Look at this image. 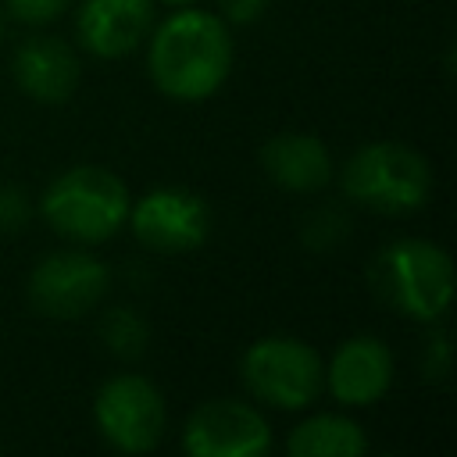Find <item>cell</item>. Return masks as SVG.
I'll return each mask as SVG.
<instances>
[{"label": "cell", "mask_w": 457, "mask_h": 457, "mask_svg": "<svg viewBox=\"0 0 457 457\" xmlns=\"http://www.w3.org/2000/svg\"><path fill=\"white\" fill-rule=\"evenodd\" d=\"M236 43L218 11L175 7L146 36V68L157 93L179 104H200L214 96L232 71Z\"/></svg>", "instance_id": "1"}, {"label": "cell", "mask_w": 457, "mask_h": 457, "mask_svg": "<svg viewBox=\"0 0 457 457\" xmlns=\"http://www.w3.org/2000/svg\"><path fill=\"white\" fill-rule=\"evenodd\" d=\"M129 186L104 164H71L54 175L39 196V218L71 243L93 246L121 232L129 218Z\"/></svg>", "instance_id": "2"}, {"label": "cell", "mask_w": 457, "mask_h": 457, "mask_svg": "<svg viewBox=\"0 0 457 457\" xmlns=\"http://www.w3.org/2000/svg\"><path fill=\"white\" fill-rule=\"evenodd\" d=\"M371 289L403 318L436 325L453 300V261L432 239H393L371 261Z\"/></svg>", "instance_id": "3"}, {"label": "cell", "mask_w": 457, "mask_h": 457, "mask_svg": "<svg viewBox=\"0 0 457 457\" xmlns=\"http://www.w3.org/2000/svg\"><path fill=\"white\" fill-rule=\"evenodd\" d=\"M343 193L375 214H411L432 196V164L421 150L400 139H375L357 146L343 164Z\"/></svg>", "instance_id": "4"}, {"label": "cell", "mask_w": 457, "mask_h": 457, "mask_svg": "<svg viewBox=\"0 0 457 457\" xmlns=\"http://www.w3.org/2000/svg\"><path fill=\"white\" fill-rule=\"evenodd\" d=\"M243 389L275 411H307L325 389V361L300 336H261L239 357Z\"/></svg>", "instance_id": "5"}, {"label": "cell", "mask_w": 457, "mask_h": 457, "mask_svg": "<svg viewBox=\"0 0 457 457\" xmlns=\"http://www.w3.org/2000/svg\"><path fill=\"white\" fill-rule=\"evenodd\" d=\"M93 425L107 446L121 453H150L168 432L164 393L139 371L111 375L93 396Z\"/></svg>", "instance_id": "6"}, {"label": "cell", "mask_w": 457, "mask_h": 457, "mask_svg": "<svg viewBox=\"0 0 457 457\" xmlns=\"http://www.w3.org/2000/svg\"><path fill=\"white\" fill-rule=\"evenodd\" d=\"M111 286V268L86 250L43 253L25 282L29 303L54 321H75L89 314Z\"/></svg>", "instance_id": "7"}, {"label": "cell", "mask_w": 457, "mask_h": 457, "mask_svg": "<svg viewBox=\"0 0 457 457\" xmlns=\"http://www.w3.org/2000/svg\"><path fill=\"white\" fill-rule=\"evenodd\" d=\"M125 225L154 253H189L211 236V207L186 186H157L129 204Z\"/></svg>", "instance_id": "8"}, {"label": "cell", "mask_w": 457, "mask_h": 457, "mask_svg": "<svg viewBox=\"0 0 457 457\" xmlns=\"http://www.w3.org/2000/svg\"><path fill=\"white\" fill-rule=\"evenodd\" d=\"M182 450L189 457H264L271 450V425L250 400L211 396L189 411Z\"/></svg>", "instance_id": "9"}, {"label": "cell", "mask_w": 457, "mask_h": 457, "mask_svg": "<svg viewBox=\"0 0 457 457\" xmlns=\"http://www.w3.org/2000/svg\"><path fill=\"white\" fill-rule=\"evenodd\" d=\"M393 375H396L393 350L371 332L343 339L325 361V389L346 411L378 403L389 393Z\"/></svg>", "instance_id": "10"}, {"label": "cell", "mask_w": 457, "mask_h": 457, "mask_svg": "<svg viewBox=\"0 0 457 457\" xmlns=\"http://www.w3.org/2000/svg\"><path fill=\"white\" fill-rule=\"evenodd\" d=\"M154 29V0H82L75 14V36L96 61H118L136 54Z\"/></svg>", "instance_id": "11"}, {"label": "cell", "mask_w": 457, "mask_h": 457, "mask_svg": "<svg viewBox=\"0 0 457 457\" xmlns=\"http://www.w3.org/2000/svg\"><path fill=\"white\" fill-rule=\"evenodd\" d=\"M79 54L57 36H29L11 57L14 86L36 104H64L79 89Z\"/></svg>", "instance_id": "12"}, {"label": "cell", "mask_w": 457, "mask_h": 457, "mask_svg": "<svg viewBox=\"0 0 457 457\" xmlns=\"http://www.w3.org/2000/svg\"><path fill=\"white\" fill-rule=\"evenodd\" d=\"M257 161L268 182L289 193H314L336 175L332 154L314 132H275L261 143Z\"/></svg>", "instance_id": "13"}, {"label": "cell", "mask_w": 457, "mask_h": 457, "mask_svg": "<svg viewBox=\"0 0 457 457\" xmlns=\"http://www.w3.org/2000/svg\"><path fill=\"white\" fill-rule=\"evenodd\" d=\"M286 450L293 457H361L368 450V436L361 421H353L350 414L321 411V414L303 418L289 432Z\"/></svg>", "instance_id": "14"}, {"label": "cell", "mask_w": 457, "mask_h": 457, "mask_svg": "<svg viewBox=\"0 0 457 457\" xmlns=\"http://www.w3.org/2000/svg\"><path fill=\"white\" fill-rule=\"evenodd\" d=\"M100 343H104V350L111 357L136 361L150 346V325L136 307L118 303V307L104 311V318H100Z\"/></svg>", "instance_id": "15"}, {"label": "cell", "mask_w": 457, "mask_h": 457, "mask_svg": "<svg viewBox=\"0 0 457 457\" xmlns=\"http://www.w3.org/2000/svg\"><path fill=\"white\" fill-rule=\"evenodd\" d=\"M346 232H350V218L339 207H314L303 218L300 239H303L307 250H332L336 243L346 239Z\"/></svg>", "instance_id": "16"}, {"label": "cell", "mask_w": 457, "mask_h": 457, "mask_svg": "<svg viewBox=\"0 0 457 457\" xmlns=\"http://www.w3.org/2000/svg\"><path fill=\"white\" fill-rule=\"evenodd\" d=\"M32 218V200L21 186L0 182V236H14Z\"/></svg>", "instance_id": "17"}, {"label": "cell", "mask_w": 457, "mask_h": 457, "mask_svg": "<svg viewBox=\"0 0 457 457\" xmlns=\"http://www.w3.org/2000/svg\"><path fill=\"white\" fill-rule=\"evenodd\" d=\"M71 0H4V11L21 25H50L68 11Z\"/></svg>", "instance_id": "18"}, {"label": "cell", "mask_w": 457, "mask_h": 457, "mask_svg": "<svg viewBox=\"0 0 457 457\" xmlns=\"http://www.w3.org/2000/svg\"><path fill=\"white\" fill-rule=\"evenodd\" d=\"M421 368H425V378H436V382L446 378V371H450V336H446V328H432Z\"/></svg>", "instance_id": "19"}, {"label": "cell", "mask_w": 457, "mask_h": 457, "mask_svg": "<svg viewBox=\"0 0 457 457\" xmlns=\"http://www.w3.org/2000/svg\"><path fill=\"white\" fill-rule=\"evenodd\" d=\"M268 7H271V0H218V14L225 18V25H236V29L261 21L268 14Z\"/></svg>", "instance_id": "20"}, {"label": "cell", "mask_w": 457, "mask_h": 457, "mask_svg": "<svg viewBox=\"0 0 457 457\" xmlns=\"http://www.w3.org/2000/svg\"><path fill=\"white\" fill-rule=\"evenodd\" d=\"M154 4H164V7H193V4H200V0H154Z\"/></svg>", "instance_id": "21"}, {"label": "cell", "mask_w": 457, "mask_h": 457, "mask_svg": "<svg viewBox=\"0 0 457 457\" xmlns=\"http://www.w3.org/2000/svg\"><path fill=\"white\" fill-rule=\"evenodd\" d=\"M4 25H7V14L0 11V39H4Z\"/></svg>", "instance_id": "22"}]
</instances>
